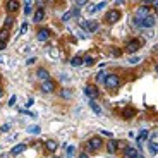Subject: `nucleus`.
I'll return each mask as SVG.
<instances>
[{
  "mask_svg": "<svg viewBox=\"0 0 158 158\" xmlns=\"http://www.w3.org/2000/svg\"><path fill=\"white\" fill-rule=\"evenodd\" d=\"M155 22H157V17L151 15V14H150L148 17H145V19H136V17H134V24L139 26V28H153Z\"/></svg>",
  "mask_w": 158,
  "mask_h": 158,
  "instance_id": "1",
  "label": "nucleus"
},
{
  "mask_svg": "<svg viewBox=\"0 0 158 158\" xmlns=\"http://www.w3.org/2000/svg\"><path fill=\"white\" fill-rule=\"evenodd\" d=\"M105 86L108 88V89H117L119 88V84H120V79H119V76H115V74H110V76H107L105 77Z\"/></svg>",
  "mask_w": 158,
  "mask_h": 158,
  "instance_id": "2",
  "label": "nucleus"
},
{
  "mask_svg": "<svg viewBox=\"0 0 158 158\" xmlns=\"http://www.w3.org/2000/svg\"><path fill=\"white\" fill-rule=\"evenodd\" d=\"M84 95H86L89 100H96L98 95H100V91H98L96 86H93V84H86V86H84Z\"/></svg>",
  "mask_w": 158,
  "mask_h": 158,
  "instance_id": "3",
  "label": "nucleus"
},
{
  "mask_svg": "<svg viewBox=\"0 0 158 158\" xmlns=\"http://www.w3.org/2000/svg\"><path fill=\"white\" fill-rule=\"evenodd\" d=\"M102 145H103V141H102L100 138H91L86 146H88V151H96V150L102 148Z\"/></svg>",
  "mask_w": 158,
  "mask_h": 158,
  "instance_id": "4",
  "label": "nucleus"
},
{
  "mask_svg": "<svg viewBox=\"0 0 158 158\" xmlns=\"http://www.w3.org/2000/svg\"><path fill=\"white\" fill-rule=\"evenodd\" d=\"M141 46H143V43H141L139 40H131V41L127 43L126 50H127V53H134V52H138Z\"/></svg>",
  "mask_w": 158,
  "mask_h": 158,
  "instance_id": "5",
  "label": "nucleus"
},
{
  "mask_svg": "<svg viewBox=\"0 0 158 158\" xmlns=\"http://www.w3.org/2000/svg\"><path fill=\"white\" fill-rule=\"evenodd\" d=\"M148 15H150V7L139 5L138 10H136V19H145V17H148Z\"/></svg>",
  "mask_w": 158,
  "mask_h": 158,
  "instance_id": "6",
  "label": "nucleus"
},
{
  "mask_svg": "<svg viewBox=\"0 0 158 158\" xmlns=\"http://www.w3.org/2000/svg\"><path fill=\"white\" fill-rule=\"evenodd\" d=\"M81 26H83L86 31H89V33H95V31L98 29V22H96V21H83Z\"/></svg>",
  "mask_w": 158,
  "mask_h": 158,
  "instance_id": "7",
  "label": "nucleus"
},
{
  "mask_svg": "<svg viewBox=\"0 0 158 158\" xmlns=\"http://www.w3.org/2000/svg\"><path fill=\"white\" fill-rule=\"evenodd\" d=\"M119 17H120V12H119V10H108V12H107V22H110V24L117 22Z\"/></svg>",
  "mask_w": 158,
  "mask_h": 158,
  "instance_id": "8",
  "label": "nucleus"
},
{
  "mask_svg": "<svg viewBox=\"0 0 158 158\" xmlns=\"http://www.w3.org/2000/svg\"><path fill=\"white\" fill-rule=\"evenodd\" d=\"M53 89H55V83H53V81L48 79V81H43V83H41V91H45V93H52Z\"/></svg>",
  "mask_w": 158,
  "mask_h": 158,
  "instance_id": "9",
  "label": "nucleus"
},
{
  "mask_svg": "<svg viewBox=\"0 0 158 158\" xmlns=\"http://www.w3.org/2000/svg\"><path fill=\"white\" fill-rule=\"evenodd\" d=\"M36 38H38L40 41H46V40L50 38V31H48L46 28H41V29L38 31V34H36Z\"/></svg>",
  "mask_w": 158,
  "mask_h": 158,
  "instance_id": "10",
  "label": "nucleus"
},
{
  "mask_svg": "<svg viewBox=\"0 0 158 158\" xmlns=\"http://www.w3.org/2000/svg\"><path fill=\"white\" fill-rule=\"evenodd\" d=\"M36 77L43 83V81H48L50 79V72L46 71V69H38V72H36Z\"/></svg>",
  "mask_w": 158,
  "mask_h": 158,
  "instance_id": "11",
  "label": "nucleus"
},
{
  "mask_svg": "<svg viewBox=\"0 0 158 158\" xmlns=\"http://www.w3.org/2000/svg\"><path fill=\"white\" fill-rule=\"evenodd\" d=\"M117 148H119V145H117V141H115V139H110V141L107 143V151H108L110 155H114V153L117 151Z\"/></svg>",
  "mask_w": 158,
  "mask_h": 158,
  "instance_id": "12",
  "label": "nucleus"
},
{
  "mask_svg": "<svg viewBox=\"0 0 158 158\" xmlns=\"http://www.w3.org/2000/svg\"><path fill=\"white\" fill-rule=\"evenodd\" d=\"M43 17H45V10H43V7H40V9L34 12L33 21H34V22H41V21H43Z\"/></svg>",
  "mask_w": 158,
  "mask_h": 158,
  "instance_id": "13",
  "label": "nucleus"
},
{
  "mask_svg": "<svg viewBox=\"0 0 158 158\" xmlns=\"http://www.w3.org/2000/svg\"><path fill=\"white\" fill-rule=\"evenodd\" d=\"M88 103H89V107H91V110H93V112H95L96 115H102V114H103V110H102V107H100V105H98V103H96L95 100H89Z\"/></svg>",
  "mask_w": 158,
  "mask_h": 158,
  "instance_id": "14",
  "label": "nucleus"
},
{
  "mask_svg": "<svg viewBox=\"0 0 158 158\" xmlns=\"http://www.w3.org/2000/svg\"><path fill=\"white\" fill-rule=\"evenodd\" d=\"M17 9H19V2L17 0H9L7 2V10L9 12H15Z\"/></svg>",
  "mask_w": 158,
  "mask_h": 158,
  "instance_id": "15",
  "label": "nucleus"
},
{
  "mask_svg": "<svg viewBox=\"0 0 158 158\" xmlns=\"http://www.w3.org/2000/svg\"><path fill=\"white\" fill-rule=\"evenodd\" d=\"M45 146H46L48 151H55V150L58 148V143L53 141V139H48V141H45Z\"/></svg>",
  "mask_w": 158,
  "mask_h": 158,
  "instance_id": "16",
  "label": "nucleus"
},
{
  "mask_svg": "<svg viewBox=\"0 0 158 158\" xmlns=\"http://www.w3.org/2000/svg\"><path fill=\"white\" fill-rule=\"evenodd\" d=\"M24 150H26V146H24V145H15V146L10 150V155H15V157H17V155H19V153H22Z\"/></svg>",
  "mask_w": 158,
  "mask_h": 158,
  "instance_id": "17",
  "label": "nucleus"
},
{
  "mask_svg": "<svg viewBox=\"0 0 158 158\" xmlns=\"http://www.w3.org/2000/svg\"><path fill=\"white\" fill-rule=\"evenodd\" d=\"M138 155H139V153H138L136 148H127V150H126V158H136Z\"/></svg>",
  "mask_w": 158,
  "mask_h": 158,
  "instance_id": "18",
  "label": "nucleus"
},
{
  "mask_svg": "<svg viewBox=\"0 0 158 158\" xmlns=\"http://www.w3.org/2000/svg\"><path fill=\"white\" fill-rule=\"evenodd\" d=\"M146 139H148V131H143V132L138 136V139H136V141H138V145L141 146V145H143V141H146Z\"/></svg>",
  "mask_w": 158,
  "mask_h": 158,
  "instance_id": "19",
  "label": "nucleus"
},
{
  "mask_svg": "<svg viewBox=\"0 0 158 158\" xmlns=\"http://www.w3.org/2000/svg\"><path fill=\"white\" fill-rule=\"evenodd\" d=\"M71 65H72V67H79V65H83V57H74V58L71 60Z\"/></svg>",
  "mask_w": 158,
  "mask_h": 158,
  "instance_id": "20",
  "label": "nucleus"
},
{
  "mask_svg": "<svg viewBox=\"0 0 158 158\" xmlns=\"http://www.w3.org/2000/svg\"><path fill=\"white\" fill-rule=\"evenodd\" d=\"M28 132H29V134H38V132H40V127H38V126H29V127H28Z\"/></svg>",
  "mask_w": 158,
  "mask_h": 158,
  "instance_id": "21",
  "label": "nucleus"
},
{
  "mask_svg": "<svg viewBox=\"0 0 158 158\" xmlns=\"http://www.w3.org/2000/svg\"><path fill=\"white\" fill-rule=\"evenodd\" d=\"M31 3H33V2H29V0L24 2V14H29V12H31Z\"/></svg>",
  "mask_w": 158,
  "mask_h": 158,
  "instance_id": "22",
  "label": "nucleus"
},
{
  "mask_svg": "<svg viewBox=\"0 0 158 158\" xmlns=\"http://www.w3.org/2000/svg\"><path fill=\"white\" fill-rule=\"evenodd\" d=\"M7 36H9V31L7 29H2L0 31V41H7Z\"/></svg>",
  "mask_w": 158,
  "mask_h": 158,
  "instance_id": "23",
  "label": "nucleus"
},
{
  "mask_svg": "<svg viewBox=\"0 0 158 158\" xmlns=\"http://www.w3.org/2000/svg\"><path fill=\"white\" fill-rule=\"evenodd\" d=\"M12 22H14V19H12V17H7V19H5V24H3V29H9V28L12 26Z\"/></svg>",
  "mask_w": 158,
  "mask_h": 158,
  "instance_id": "24",
  "label": "nucleus"
},
{
  "mask_svg": "<svg viewBox=\"0 0 158 158\" xmlns=\"http://www.w3.org/2000/svg\"><path fill=\"white\" fill-rule=\"evenodd\" d=\"M139 62H141V57H138V55H134V57L129 58V64H132V65L134 64H139Z\"/></svg>",
  "mask_w": 158,
  "mask_h": 158,
  "instance_id": "25",
  "label": "nucleus"
},
{
  "mask_svg": "<svg viewBox=\"0 0 158 158\" xmlns=\"http://www.w3.org/2000/svg\"><path fill=\"white\" fill-rule=\"evenodd\" d=\"M105 7H107V2H100V3H96V5H95V12H96V10L105 9Z\"/></svg>",
  "mask_w": 158,
  "mask_h": 158,
  "instance_id": "26",
  "label": "nucleus"
},
{
  "mask_svg": "<svg viewBox=\"0 0 158 158\" xmlns=\"http://www.w3.org/2000/svg\"><path fill=\"white\" fill-rule=\"evenodd\" d=\"M83 64H86V65H93L95 60H93L91 57H84V58H83Z\"/></svg>",
  "mask_w": 158,
  "mask_h": 158,
  "instance_id": "27",
  "label": "nucleus"
},
{
  "mask_svg": "<svg viewBox=\"0 0 158 158\" xmlns=\"http://www.w3.org/2000/svg\"><path fill=\"white\" fill-rule=\"evenodd\" d=\"M105 77H107V74H105V72H103V71H102V72H98V74H96V81H98V83H100V81H105Z\"/></svg>",
  "mask_w": 158,
  "mask_h": 158,
  "instance_id": "28",
  "label": "nucleus"
},
{
  "mask_svg": "<svg viewBox=\"0 0 158 158\" xmlns=\"http://www.w3.org/2000/svg\"><path fill=\"white\" fill-rule=\"evenodd\" d=\"M74 153H76V148H74V146H69V148H67V157L72 158L74 157Z\"/></svg>",
  "mask_w": 158,
  "mask_h": 158,
  "instance_id": "29",
  "label": "nucleus"
},
{
  "mask_svg": "<svg viewBox=\"0 0 158 158\" xmlns=\"http://www.w3.org/2000/svg\"><path fill=\"white\" fill-rule=\"evenodd\" d=\"M150 151H151V155H157L158 151V146L155 145V143H150Z\"/></svg>",
  "mask_w": 158,
  "mask_h": 158,
  "instance_id": "30",
  "label": "nucleus"
},
{
  "mask_svg": "<svg viewBox=\"0 0 158 158\" xmlns=\"http://www.w3.org/2000/svg\"><path fill=\"white\" fill-rule=\"evenodd\" d=\"M71 15H72V10H69V12H65V14H64V17H62V21H64V22H67V21L71 19Z\"/></svg>",
  "mask_w": 158,
  "mask_h": 158,
  "instance_id": "31",
  "label": "nucleus"
},
{
  "mask_svg": "<svg viewBox=\"0 0 158 158\" xmlns=\"http://www.w3.org/2000/svg\"><path fill=\"white\" fill-rule=\"evenodd\" d=\"M19 114H24V115H29V117H36L34 112H29V110H19Z\"/></svg>",
  "mask_w": 158,
  "mask_h": 158,
  "instance_id": "32",
  "label": "nucleus"
},
{
  "mask_svg": "<svg viewBox=\"0 0 158 158\" xmlns=\"http://www.w3.org/2000/svg\"><path fill=\"white\" fill-rule=\"evenodd\" d=\"M26 31H28V24H26V22H22V24H21V31H19V33H21V34H24Z\"/></svg>",
  "mask_w": 158,
  "mask_h": 158,
  "instance_id": "33",
  "label": "nucleus"
},
{
  "mask_svg": "<svg viewBox=\"0 0 158 158\" xmlns=\"http://www.w3.org/2000/svg\"><path fill=\"white\" fill-rule=\"evenodd\" d=\"M74 3H76V7H84L88 2H86V0H79V2H74Z\"/></svg>",
  "mask_w": 158,
  "mask_h": 158,
  "instance_id": "34",
  "label": "nucleus"
},
{
  "mask_svg": "<svg viewBox=\"0 0 158 158\" xmlns=\"http://www.w3.org/2000/svg\"><path fill=\"white\" fill-rule=\"evenodd\" d=\"M60 95H62L64 98H71V91H67V89H64V91H62Z\"/></svg>",
  "mask_w": 158,
  "mask_h": 158,
  "instance_id": "35",
  "label": "nucleus"
},
{
  "mask_svg": "<svg viewBox=\"0 0 158 158\" xmlns=\"http://www.w3.org/2000/svg\"><path fill=\"white\" fill-rule=\"evenodd\" d=\"M9 129H10V126H9V124H3V126L0 127V131H2V132H7Z\"/></svg>",
  "mask_w": 158,
  "mask_h": 158,
  "instance_id": "36",
  "label": "nucleus"
},
{
  "mask_svg": "<svg viewBox=\"0 0 158 158\" xmlns=\"http://www.w3.org/2000/svg\"><path fill=\"white\" fill-rule=\"evenodd\" d=\"M15 100H17V98H15V96H14V95H12V96H10V100H9V105H10V107H12V105H14V103H15Z\"/></svg>",
  "mask_w": 158,
  "mask_h": 158,
  "instance_id": "37",
  "label": "nucleus"
},
{
  "mask_svg": "<svg viewBox=\"0 0 158 158\" xmlns=\"http://www.w3.org/2000/svg\"><path fill=\"white\" fill-rule=\"evenodd\" d=\"M157 138H158V134H157V132H153V134H151V141H150V143H155V141H157Z\"/></svg>",
  "mask_w": 158,
  "mask_h": 158,
  "instance_id": "38",
  "label": "nucleus"
},
{
  "mask_svg": "<svg viewBox=\"0 0 158 158\" xmlns=\"http://www.w3.org/2000/svg\"><path fill=\"white\" fill-rule=\"evenodd\" d=\"M5 46H7V43H5V41H0V50H3Z\"/></svg>",
  "mask_w": 158,
  "mask_h": 158,
  "instance_id": "39",
  "label": "nucleus"
},
{
  "mask_svg": "<svg viewBox=\"0 0 158 158\" xmlns=\"http://www.w3.org/2000/svg\"><path fill=\"white\" fill-rule=\"evenodd\" d=\"M34 60H36V58H34V57H29V58H28V64H33V62H34Z\"/></svg>",
  "mask_w": 158,
  "mask_h": 158,
  "instance_id": "40",
  "label": "nucleus"
},
{
  "mask_svg": "<svg viewBox=\"0 0 158 158\" xmlns=\"http://www.w3.org/2000/svg\"><path fill=\"white\" fill-rule=\"evenodd\" d=\"M77 158H88V155H86V153H83V155H79Z\"/></svg>",
  "mask_w": 158,
  "mask_h": 158,
  "instance_id": "41",
  "label": "nucleus"
},
{
  "mask_svg": "<svg viewBox=\"0 0 158 158\" xmlns=\"http://www.w3.org/2000/svg\"><path fill=\"white\" fill-rule=\"evenodd\" d=\"M2 95H3V91H2V88H0V98H2Z\"/></svg>",
  "mask_w": 158,
  "mask_h": 158,
  "instance_id": "42",
  "label": "nucleus"
},
{
  "mask_svg": "<svg viewBox=\"0 0 158 158\" xmlns=\"http://www.w3.org/2000/svg\"><path fill=\"white\" fill-rule=\"evenodd\" d=\"M55 158H57V157H55Z\"/></svg>",
  "mask_w": 158,
  "mask_h": 158,
  "instance_id": "43",
  "label": "nucleus"
}]
</instances>
